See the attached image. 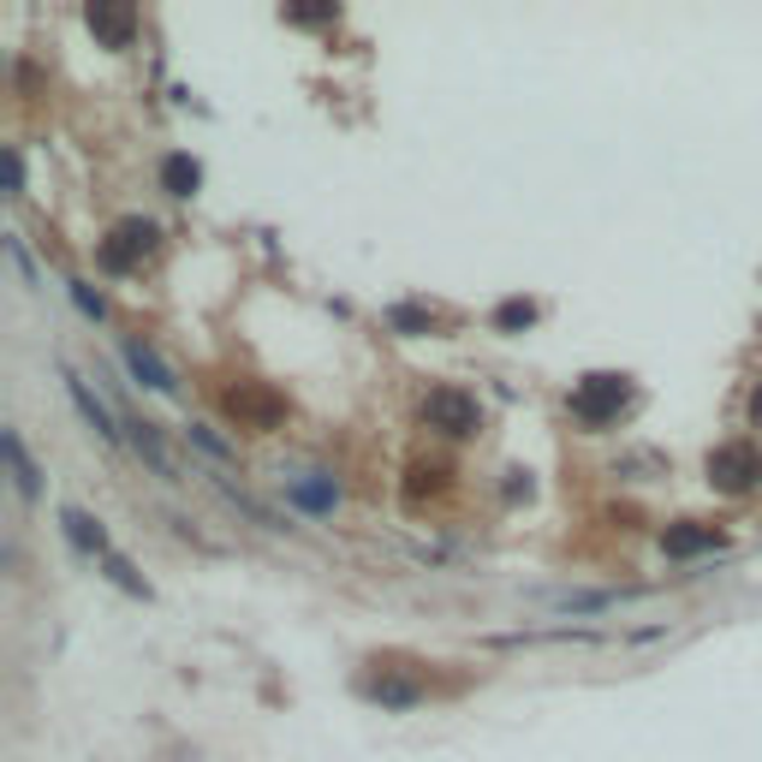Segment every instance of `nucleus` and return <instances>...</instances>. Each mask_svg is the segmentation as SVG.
<instances>
[{
	"label": "nucleus",
	"instance_id": "nucleus-16",
	"mask_svg": "<svg viewBox=\"0 0 762 762\" xmlns=\"http://www.w3.org/2000/svg\"><path fill=\"white\" fill-rule=\"evenodd\" d=\"M126 435H131V447H138L143 459H150L155 471H161V477H173V459H167V447H161L155 423H143V417H126Z\"/></svg>",
	"mask_w": 762,
	"mask_h": 762
},
{
	"label": "nucleus",
	"instance_id": "nucleus-1",
	"mask_svg": "<svg viewBox=\"0 0 762 762\" xmlns=\"http://www.w3.org/2000/svg\"><path fill=\"white\" fill-rule=\"evenodd\" d=\"M417 417H423V429L447 435V442H471V435L482 429V405L465 388H453V381H442V388L423 393Z\"/></svg>",
	"mask_w": 762,
	"mask_h": 762
},
{
	"label": "nucleus",
	"instance_id": "nucleus-17",
	"mask_svg": "<svg viewBox=\"0 0 762 762\" xmlns=\"http://www.w3.org/2000/svg\"><path fill=\"white\" fill-rule=\"evenodd\" d=\"M435 322H442V316L423 311V304H393V311H388V328L405 334V340H417V334H435Z\"/></svg>",
	"mask_w": 762,
	"mask_h": 762
},
{
	"label": "nucleus",
	"instance_id": "nucleus-12",
	"mask_svg": "<svg viewBox=\"0 0 762 762\" xmlns=\"http://www.w3.org/2000/svg\"><path fill=\"white\" fill-rule=\"evenodd\" d=\"M126 370L138 375L150 393H179V381H173V370H167V363H161V358H155V351L143 346V340H126Z\"/></svg>",
	"mask_w": 762,
	"mask_h": 762
},
{
	"label": "nucleus",
	"instance_id": "nucleus-22",
	"mask_svg": "<svg viewBox=\"0 0 762 762\" xmlns=\"http://www.w3.org/2000/svg\"><path fill=\"white\" fill-rule=\"evenodd\" d=\"M7 197H24V155L7 143Z\"/></svg>",
	"mask_w": 762,
	"mask_h": 762
},
{
	"label": "nucleus",
	"instance_id": "nucleus-10",
	"mask_svg": "<svg viewBox=\"0 0 762 762\" xmlns=\"http://www.w3.org/2000/svg\"><path fill=\"white\" fill-rule=\"evenodd\" d=\"M286 501L304 507V512H334V507H340V482L322 477V471H311V477H286Z\"/></svg>",
	"mask_w": 762,
	"mask_h": 762
},
{
	"label": "nucleus",
	"instance_id": "nucleus-13",
	"mask_svg": "<svg viewBox=\"0 0 762 762\" xmlns=\"http://www.w3.org/2000/svg\"><path fill=\"white\" fill-rule=\"evenodd\" d=\"M0 453H7V471H12V489L24 494V501H36L42 494V471H36V459L24 453V442H19V429H7L0 435Z\"/></svg>",
	"mask_w": 762,
	"mask_h": 762
},
{
	"label": "nucleus",
	"instance_id": "nucleus-8",
	"mask_svg": "<svg viewBox=\"0 0 762 762\" xmlns=\"http://www.w3.org/2000/svg\"><path fill=\"white\" fill-rule=\"evenodd\" d=\"M721 548V531L715 524H697V519H673L662 531V554L667 560H697V554Z\"/></svg>",
	"mask_w": 762,
	"mask_h": 762
},
{
	"label": "nucleus",
	"instance_id": "nucleus-23",
	"mask_svg": "<svg viewBox=\"0 0 762 762\" xmlns=\"http://www.w3.org/2000/svg\"><path fill=\"white\" fill-rule=\"evenodd\" d=\"M190 442H197L203 453H215V459H232V447L221 442V435H209V429H197V423H190Z\"/></svg>",
	"mask_w": 762,
	"mask_h": 762
},
{
	"label": "nucleus",
	"instance_id": "nucleus-19",
	"mask_svg": "<svg viewBox=\"0 0 762 762\" xmlns=\"http://www.w3.org/2000/svg\"><path fill=\"white\" fill-rule=\"evenodd\" d=\"M101 572H108V578L120 584V590H131V596H143V602H150V584L138 578V566H131L126 554H108V560H101Z\"/></svg>",
	"mask_w": 762,
	"mask_h": 762
},
{
	"label": "nucleus",
	"instance_id": "nucleus-5",
	"mask_svg": "<svg viewBox=\"0 0 762 762\" xmlns=\"http://www.w3.org/2000/svg\"><path fill=\"white\" fill-rule=\"evenodd\" d=\"M221 405H227V417L239 423V429H257V435H269V429H281V423H286V400L274 388H262V381H239V388H227Z\"/></svg>",
	"mask_w": 762,
	"mask_h": 762
},
{
	"label": "nucleus",
	"instance_id": "nucleus-2",
	"mask_svg": "<svg viewBox=\"0 0 762 762\" xmlns=\"http://www.w3.org/2000/svg\"><path fill=\"white\" fill-rule=\"evenodd\" d=\"M161 244V227L143 221V215H126V221L108 227V239H96V269L101 274H131L143 269V257H150Z\"/></svg>",
	"mask_w": 762,
	"mask_h": 762
},
{
	"label": "nucleus",
	"instance_id": "nucleus-18",
	"mask_svg": "<svg viewBox=\"0 0 762 762\" xmlns=\"http://www.w3.org/2000/svg\"><path fill=\"white\" fill-rule=\"evenodd\" d=\"M536 316H542V311H536L531 298H507V304H494V328H501V334H524Z\"/></svg>",
	"mask_w": 762,
	"mask_h": 762
},
{
	"label": "nucleus",
	"instance_id": "nucleus-24",
	"mask_svg": "<svg viewBox=\"0 0 762 762\" xmlns=\"http://www.w3.org/2000/svg\"><path fill=\"white\" fill-rule=\"evenodd\" d=\"M744 412H751V429H762V381L751 388V405H744Z\"/></svg>",
	"mask_w": 762,
	"mask_h": 762
},
{
	"label": "nucleus",
	"instance_id": "nucleus-14",
	"mask_svg": "<svg viewBox=\"0 0 762 762\" xmlns=\"http://www.w3.org/2000/svg\"><path fill=\"white\" fill-rule=\"evenodd\" d=\"M197 185H203V167H197V155L173 150L167 161H161V190H167V197H197Z\"/></svg>",
	"mask_w": 762,
	"mask_h": 762
},
{
	"label": "nucleus",
	"instance_id": "nucleus-20",
	"mask_svg": "<svg viewBox=\"0 0 762 762\" xmlns=\"http://www.w3.org/2000/svg\"><path fill=\"white\" fill-rule=\"evenodd\" d=\"M72 304H78V311L90 316V322H108V298H101L90 281H72Z\"/></svg>",
	"mask_w": 762,
	"mask_h": 762
},
{
	"label": "nucleus",
	"instance_id": "nucleus-9",
	"mask_svg": "<svg viewBox=\"0 0 762 762\" xmlns=\"http://www.w3.org/2000/svg\"><path fill=\"white\" fill-rule=\"evenodd\" d=\"M61 531H66L72 548L90 554V560H108V554H113V542H108V531H101V519H90L84 507H66L61 512Z\"/></svg>",
	"mask_w": 762,
	"mask_h": 762
},
{
	"label": "nucleus",
	"instance_id": "nucleus-4",
	"mask_svg": "<svg viewBox=\"0 0 762 762\" xmlns=\"http://www.w3.org/2000/svg\"><path fill=\"white\" fill-rule=\"evenodd\" d=\"M703 471H709L715 494H751L762 482V447L756 442H721V447H709Z\"/></svg>",
	"mask_w": 762,
	"mask_h": 762
},
{
	"label": "nucleus",
	"instance_id": "nucleus-15",
	"mask_svg": "<svg viewBox=\"0 0 762 762\" xmlns=\"http://www.w3.org/2000/svg\"><path fill=\"white\" fill-rule=\"evenodd\" d=\"M447 477H453V465H447V459H412V471H405V501L423 507V489L442 494V489H447Z\"/></svg>",
	"mask_w": 762,
	"mask_h": 762
},
{
	"label": "nucleus",
	"instance_id": "nucleus-21",
	"mask_svg": "<svg viewBox=\"0 0 762 762\" xmlns=\"http://www.w3.org/2000/svg\"><path fill=\"white\" fill-rule=\"evenodd\" d=\"M281 19L286 24H334V19H340V7H286Z\"/></svg>",
	"mask_w": 762,
	"mask_h": 762
},
{
	"label": "nucleus",
	"instance_id": "nucleus-6",
	"mask_svg": "<svg viewBox=\"0 0 762 762\" xmlns=\"http://www.w3.org/2000/svg\"><path fill=\"white\" fill-rule=\"evenodd\" d=\"M84 24H90V36L101 48H131L138 42V7H126V0H90Z\"/></svg>",
	"mask_w": 762,
	"mask_h": 762
},
{
	"label": "nucleus",
	"instance_id": "nucleus-11",
	"mask_svg": "<svg viewBox=\"0 0 762 762\" xmlns=\"http://www.w3.org/2000/svg\"><path fill=\"white\" fill-rule=\"evenodd\" d=\"M61 375H66V393H72V405L84 412V423H90V429L101 435V442H120V417H113L108 405H101L96 393H90V381H78L72 370H61Z\"/></svg>",
	"mask_w": 762,
	"mask_h": 762
},
{
	"label": "nucleus",
	"instance_id": "nucleus-3",
	"mask_svg": "<svg viewBox=\"0 0 762 762\" xmlns=\"http://www.w3.org/2000/svg\"><path fill=\"white\" fill-rule=\"evenodd\" d=\"M572 417L584 423V429H608L613 417L632 405V375H608V370H596V375H584L578 388H572Z\"/></svg>",
	"mask_w": 762,
	"mask_h": 762
},
{
	"label": "nucleus",
	"instance_id": "nucleus-7",
	"mask_svg": "<svg viewBox=\"0 0 762 762\" xmlns=\"http://www.w3.org/2000/svg\"><path fill=\"white\" fill-rule=\"evenodd\" d=\"M375 667H381V662H375ZM423 692H429V685H423L417 673H393V667H381V673H370V679H363V697L381 703V709H417Z\"/></svg>",
	"mask_w": 762,
	"mask_h": 762
}]
</instances>
